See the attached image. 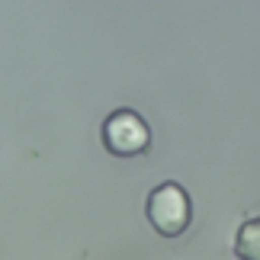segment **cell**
Returning <instances> with one entry per match:
<instances>
[{"mask_svg":"<svg viewBox=\"0 0 260 260\" xmlns=\"http://www.w3.org/2000/svg\"><path fill=\"white\" fill-rule=\"evenodd\" d=\"M235 251H238L241 260H260V218H251V222L241 225Z\"/></svg>","mask_w":260,"mask_h":260,"instance_id":"cell-3","label":"cell"},{"mask_svg":"<svg viewBox=\"0 0 260 260\" xmlns=\"http://www.w3.org/2000/svg\"><path fill=\"white\" fill-rule=\"evenodd\" d=\"M189 215H193L189 196H186V189L180 183H161L151 196H148V218H151V225L164 238L183 235L186 225H189Z\"/></svg>","mask_w":260,"mask_h":260,"instance_id":"cell-1","label":"cell"},{"mask_svg":"<svg viewBox=\"0 0 260 260\" xmlns=\"http://www.w3.org/2000/svg\"><path fill=\"white\" fill-rule=\"evenodd\" d=\"M103 142L113 154L119 157H135L148 151L151 145V132H148V122L132 109H119L103 122Z\"/></svg>","mask_w":260,"mask_h":260,"instance_id":"cell-2","label":"cell"}]
</instances>
